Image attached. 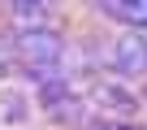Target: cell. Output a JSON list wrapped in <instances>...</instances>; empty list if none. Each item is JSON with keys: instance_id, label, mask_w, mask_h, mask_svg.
Masks as SVG:
<instances>
[{"instance_id": "cell-1", "label": "cell", "mask_w": 147, "mask_h": 130, "mask_svg": "<svg viewBox=\"0 0 147 130\" xmlns=\"http://www.w3.org/2000/svg\"><path fill=\"white\" fill-rule=\"evenodd\" d=\"M65 52V39L52 30V26H22L18 30V56L30 65V70H39V65H56Z\"/></svg>"}, {"instance_id": "cell-2", "label": "cell", "mask_w": 147, "mask_h": 130, "mask_svg": "<svg viewBox=\"0 0 147 130\" xmlns=\"http://www.w3.org/2000/svg\"><path fill=\"white\" fill-rule=\"evenodd\" d=\"M113 70L121 74V78H147V35L143 30H125V35H117V43H113Z\"/></svg>"}, {"instance_id": "cell-3", "label": "cell", "mask_w": 147, "mask_h": 130, "mask_svg": "<svg viewBox=\"0 0 147 130\" xmlns=\"http://www.w3.org/2000/svg\"><path fill=\"white\" fill-rule=\"evenodd\" d=\"M100 13L113 18V22H125L130 30H143L147 35V0H104Z\"/></svg>"}, {"instance_id": "cell-4", "label": "cell", "mask_w": 147, "mask_h": 130, "mask_svg": "<svg viewBox=\"0 0 147 130\" xmlns=\"http://www.w3.org/2000/svg\"><path fill=\"white\" fill-rule=\"evenodd\" d=\"M13 18H18V22H30V30H35V26H43L48 5H13Z\"/></svg>"}]
</instances>
